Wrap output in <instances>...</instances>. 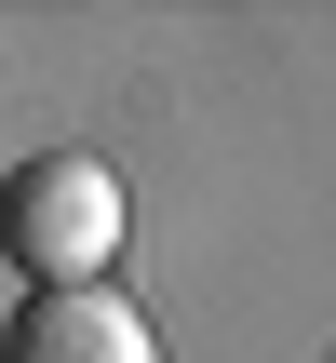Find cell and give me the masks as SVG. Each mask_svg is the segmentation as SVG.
Here are the masks:
<instances>
[{
    "label": "cell",
    "mask_w": 336,
    "mask_h": 363,
    "mask_svg": "<svg viewBox=\"0 0 336 363\" xmlns=\"http://www.w3.org/2000/svg\"><path fill=\"white\" fill-rule=\"evenodd\" d=\"M0 363H162V337H148L135 296L67 283V296H27V310L0 323Z\"/></svg>",
    "instance_id": "2"
},
{
    "label": "cell",
    "mask_w": 336,
    "mask_h": 363,
    "mask_svg": "<svg viewBox=\"0 0 336 363\" xmlns=\"http://www.w3.org/2000/svg\"><path fill=\"white\" fill-rule=\"evenodd\" d=\"M121 175L81 162V148H40L0 175V256L27 269V296H67V283H108L121 269Z\"/></svg>",
    "instance_id": "1"
}]
</instances>
